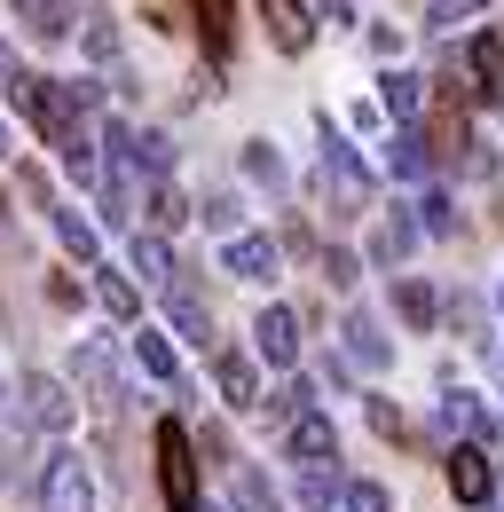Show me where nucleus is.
<instances>
[{"instance_id":"aec40b11","label":"nucleus","mask_w":504,"mask_h":512,"mask_svg":"<svg viewBox=\"0 0 504 512\" xmlns=\"http://www.w3.org/2000/svg\"><path fill=\"white\" fill-rule=\"evenodd\" d=\"M441 426H449V434H465V442H489V434H497V418H489L465 386H449V394H441Z\"/></svg>"},{"instance_id":"f257e3e1","label":"nucleus","mask_w":504,"mask_h":512,"mask_svg":"<svg viewBox=\"0 0 504 512\" xmlns=\"http://www.w3.org/2000/svg\"><path fill=\"white\" fill-rule=\"evenodd\" d=\"M315 197L331 221H363L371 213V166L355 158V142L323 119V174H315Z\"/></svg>"},{"instance_id":"9d476101","label":"nucleus","mask_w":504,"mask_h":512,"mask_svg":"<svg viewBox=\"0 0 504 512\" xmlns=\"http://www.w3.org/2000/svg\"><path fill=\"white\" fill-rule=\"evenodd\" d=\"M284 449H292V465L308 473V465H339V434H331V418L323 410H300L292 426H284Z\"/></svg>"},{"instance_id":"e433bc0d","label":"nucleus","mask_w":504,"mask_h":512,"mask_svg":"<svg viewBox=\"0 0 504 512\" xmlns=\"http://www.w3.org/2000/svg\"><path fill=\"white\" fill-rule=\"evenodd\" d=\"M245 174L260 182V190H284V158H276L268 142H245Z\"/></svg>"},{"instance_id":"20e7f679","label":"nucleus","mask_w":504,"mask_h":512,"mask_svg":"<svg viewBox=\"0 0 504 512\" xmlns=\"http://www.w3.org/2000/svg\"><path fill=\"white\" fill-rule=\"evenodd\" d=\"M158 489H166V512H197V449H189L182 418H158Z\"/></svg>"},{"instance_id":"a878e982","label":"nucleus","mask_w":504,"mask_h":512,"mask_svg":"<svg viewBox=\"0 0 504 512\" xmlns=\"http://www.w3.org/2000/svg\"><path fill=\"white\" fill-rule=\"evenodd\" d=\"M24 449H32V426L0 410V489H16V481H24Z\"/></svg>"},{"instance_id":"c756f323","label":"nucleus","mask_w":504,"mask_h":512,"mask_svg":"<svg viewBox=\"0 0 504 512\" xmlns=\"http://www.w3.org/2000/svg\"><path fill=\"white\" fill-rule=\"evenodd\" d=\"M339 505V465H308L300 473V512H331Z\"/></svg>"},{"instance_id":"c03bdc74","label":"nucleus","mask_w":504,"mask_h":512,"mask_svg":"<svg viewBox=\"0 0 504 512\" xmlns=\"http://www.w3.org/2000/svg\"><path fill=\"white\" fill-rule=\"evenodd\" d=\"M323 16L331 24H355V0H323Z\"/></svg>"},{"instance_id":"f8f14e48","label":"nucleus","mask_w":504,"mask_h":512,"mask_svg":"<svg viewBox=\"0 0 504 512\" xmlns=\"http://www.w3.org/2000/svg\"><path fill=\"white\" fill-rule=\"evenodd\" d=\"M339 339H347V363H355V371H394V339H386V331H378L363 308H347Z\"/></svg>"},{"instance_id":"6e6552de","label":"nucleus","mask_w":504,"mask_h":512,"mask_svg":"<svg viewBox=\"0 0 504 512\" xmlns=\"http://www.w3.org/2000/svg\"><path fill=\"white\" fill-rule=\"evenodd\" d=\"M449 497H457V505H489V497H497V465H489L481 442L449 449Z\"/></svg>"},{"instance_id":"dca6fc26","label":"nucleus","mask_w":504,"mask_h":512,"mask_svg":"<svg viewBox=\"0 0 504 512\" xmlns=\"http://www.w3.org/2000/svg\"><path fill=\"white\" fill-rule=\"evenodd\" d=\"M213 379H221V402H229V410H260V371H252V355H237V347H221V363H213Z\"/></svg>"},{"instance_id":"7ed1b4c3","label":"nucleus","mask_w":504,"mask_h":512,"mask_svg":"<svg viewBox=\"0 0 504 512\" xmlns=\"http://www.w3.org/2000/svg\"><path fill=\"white\" fill-rule=\"evenodd\" d=\"M40 512H95V473L71 442H56L40 457Z\"/></svg>"},{"instance_id":"f704fd0d","label":"nucleus","mask_w":504,"mask_h":512,"mask_svg":"<svg viewBox=\"0 0 504 512\" xmlns=\"http://www.w3.org/2000/svg\"><path fill=\"white\" fill-rule=\"evenodd\" d=\"M79 40H87V56H95V64H111V56H119V24H111L103 8H87V24H79Z\"/></svg>"},{"instance_id":"39448f33","label":"nucleus","mask_w":504,"mask_h":512,"mask_svg":"<svg viewBox=\"0 0 504 512\" xmlns=\"http://www.w3.org/2000/svg\"><path fill=\"white\" fill-rule=\"evenodd\" d=\"M24 426H48V434H63L71 418H79V394H71V379H56V371H24Z\"/></svg>"},{"instance_id":"49530a36","label":"nucleus","mask_w":504,"mask_h":512,"mask_svg":"<svg viewBox=\"0 0 504 512\" xmlns=\"http://www.w3.org/2000/svg\"><path fill=\"white\" fill-rule=\"evenodd\" d=\"M0 410H8V379H0Z\"/></svg>"},{"instance_id":"ddd939ff","label":"nucleus","mask_w":504,"mask_h":512,"mask_svg":"<svg viewBox=\"0 0 504 512\" xmlns=\"http://www.w3.org/2000/svg\"><path fill=\"white\" fill-rule=\"evenodd\" d=\"M221 268H229V276H245V284H268V276H276V237H221Z\"/></svg>"},{"instance_id":"ea45409f","label":"nucleus","mask_w":504,"mask_h":512,"mask_svg":"<svg viewBox=\"0 0 504 512\" xmlns=\"http://www.w3.org/2000/svg\"><path fill=\"white\" fill-rule=\"evenodd\" d=\"M323 276H331V284H339V292H347V284H355V276H363V260H355V253H339V245H331V253H323Z\"/></svg>"},{"instance_id":"b1692460","label":"nucleus","mask_w":504,"mask_h":512,"mask_svg":"<svg viewBox=\"0 0 504 512\" xmlns=\"http://www.w3.org/2000/svg\"><path fill=\"white\" fill-rule=\"evenodd\" d=\"M229 505L237 512H276V481L260 465H229Z\"/></svg>"},{"instance_id":"412c9836","label":"nucleus","mask_w":504,"mask_h":512,"mask_svg":"<svg viewBox=\"0 0 504 512\" xmlns=\"http://www.w3.org/2000/svg\"><path fill=\"white\" fill-rule=\"evenodd\" d=\"M410 245H418V221L394 205V213L371 229V260H378V268H402V260H410Z\"/></svg>"},{"instance_id":"8fccbe9b","label":"nucleus","mask_w":504,"mask_h":512,"mask_svg":"<svg viewBox=\"0 0 504 512\" xmlns=\"http://www.w3.org/2000/svg\"><path fill=\"white\" fill-rule=\"evenodd\" d=\"M497 300H504V284H497Z\"/></svg>"},{"instance_id":"5701e85b","label":"nucleus","mask_w":504,"mask_h":512,"mask_svg":"<svg viewBox=\"0 0 504 512\" xmlns=\"http://www.w3.org/2000/svg\"><path fill=\"white\" fill-rule=\"evenodd\" d=\"M48 229H56V245H63L71 260H87V268H95V253H103V245H95V229H87V221H79V213H71L63 197L48 205Z\"/></svg>"},{"instance_id":"bb28decb","label":"nucleus","mask_w":504,"mask_h":512,"mask_svg":"<svg viewBox=\"0 0 504 512\" xmlns=\"http://www.w3.org/2000/svg\"><path fill=\"white\" fill-rule=\"evenodd\" d=\"M24 16H32V32H40V40H63V32H79V16H87V8H79V0H24Z\"/></svg>"},{"instance_id":"0eeeda50","label":"nucleus","mask_w":504,"mask_h":512,"mask_svg":"<svg viewBox=\"0 0 504 512\" xmlns=\"http://www.w3.org/2000/svg\"><path fill=\"white\" fill-rule=\"evenodd\" d=\"M71 379L87 386V402H95V410H119V402H126V371H119V355H111V347H79V355H71Z\"/></svg>"},{"instance_id":"72a5a7b5","label":"nucleus","mask_w":504,"mask_h":512,"mask_svg":"<svg viewBox=\"0 0 504 512\" xmlns=\"http://www.w3.org/2000/svg\"><path fill=\"white\" fill-rule=\"evenodd\" d=\"M260 402H268V410H276V418H284V426H292V418H300V410H315V386L300 379V371H292V379L276 386V394H260Z\"/></svg>"},{"instance_id":"a211bd4d","label":"nucleus","mask_w":504,"mask_h":512,"mask_svg":"<svg viewBox=\"0 0 504 512\" xmlns=\"http://www.w3.org/2000/svg\"><path fill=\"white\" fill-rule=\"evenodd\" d=\"M134 363H142V371H150L158 386H174V402L189 394V379H182V355H174V339H166V331H142V339H134Z\"/></svg>"},{"instance_id":"a19ab883","label":"nucleus","mask_w":504,"mask_h":512,"mask_svg":"<svg viewBox=\"0 0 504 512\" xmlns=\"http://www.w3.org/2000/svg\"><path fill=\"white\" fill-rule=\"evenodd\" d=\"M16 182H24V197H32V205H40V213H48V205H56V190H48V174H40V166H24V174H16Z\"/></svg>"},{"instance_id":"4468645a","label":"nucleus","mask_w":504,"mask_h":512,"mask_svg":"<svg viewBox=\"0 0 504 512\" xmlns=\"http://www.w3.org/2000/svg\"><path fill=\"white\" fill-rule=\"evenodd\" d=\"M189 16H197L205 56H213V64H229V48H237V0H189Z\"/></svg>"},{"instance_id":"09e8293b","label":"nucleus","mask_w":504,"mask_h":512,"mask_svg":"<svg viewBox=\"0 0 504 512\" xmlns=\"http://www.w3.org/2000/svg\"><path fill=\"white\" fill-rule=\"evenodd\" d=\"M197 512H213V505H197Z\"/></svg>"},{"instance_id":"393cba45","label":"nucleus","mask_w":504,"mask_h":512,"mask_svg":"<svg viewBox=\"0 0 504 512\" xmlns=\"http://www.w3.org/2000/svg\"><path fill=\"white\" fill-rule=\"evenodd\" d=\"M394 316L410 323V331H434V316H441L434 284H418V276H402V284H394Z\"/></svg>"},{"instance_id":"6ab92c4d","label":"nucleus","mask_w":504,"mask_h":512,"mask_svg":"<svg viewBox=\"0 0 504 512\" xmlns=\"http://www.w3.org/2000/svg\"><path fill=\"white\" fill-rule=\"evenodd\" d=\"M126 260H134V276H142V284H158V292L182 276V260H174L166 237H126Z\"/></svg>"},{"instance_id":"cd10ccee","label":"nucleus","mask_w":504,"mask_h":512,"mask_svg":"<svg viewBox=\"0 0 504 512\" xmlns=\"http://www.w3.org/2000/svg\"><path fill=\"white\" fill-rule=\"evenodd\" d=\"M386 166H394L402 182H426V166H434V158H426V134H418V127H402L394 142H386Z\"/></svg>"},{"instance_id":"4c0bfd02","label":"nucleus","mask_w":504,"mask_h":512,"mask_svg":"<svg viewBox=\"0 0 504 512\" xmlns=\"http://www.w3.org/2000/svg\"><path fill=\"white\" fill-rule=\"evenodd\" d=\"M489 0H426V24L434 32H449V24H465V16H481Z\"/></svg>"},{"instance_id":"4be33fe9","label":"nucleus","mask_w":504,"mask_h":512,"mask_svg":"<svg viewBox=\"0 0 504 512\" xmlns=\"http://www.w3.org/2000/svg\"><path fill=\"white\" fill-rule=\"evenodd\" d=\"M378 111H394V119L410 127V119L426 111V87H418V71H386V79H378Z\"/></svg>"},{"instance_id":"2f4dec72","label":"nucleus","mask_w":504,"mask_h":512,"mask_svg":"<svg viewBox=\"0 0 504 512\" xmlns=\"http://www.w3.org/2000/svg\"><path fill=\"white\" fill-rule=\"evenodd\" d=\"M189 213H205V229H221V237H245V205L229 190H213L205 205H189Z\"/></svg>"},{"instance_id":"7c9ffc66","label":"nucleus","mask_w":504,"mask_h":512,"mask_svg":"<svg viewBox=\"0 0 504 512\" xmlns=\"http://www.w3.org/2000/svg\"><path fill=\"white\" fill-rule=\"evenodd\" d=\"M426 237H457V205H449V190H426L418 197V213H410Z\"/></svg>"},{"instance_id":"9b49d317","label":"nucleus","mask_w":504,"mask_h":512,"mask_svg":"<svg viewBox=\"0 0 504 512\" xmlns=\"http://www.w3.org/2000/svg\"><path fill=\"white\" fill-rule=\"evenodd\" d=\"M252 8H260L268 40H276L284 56H308V40H315V16H308V0H252Z\"/></svg>"},{"instance_id":"37998d69","label":"nucleus","mask_w":504,"mask_h":512,"mask_svg":"<svg viewBox=\"0 0 504 512\" xmlns=\"http://www.w3.org/2000/svg\"><path fill=\"white\" fill-rule=\"evenodd\" d=\"M48 308H79V284L71 276H48Z\"/></svg>"},{"instance_id":"58836bf2","label":"nucleus","mask_w":504,"mask_h":512,"mask_svg":"<svg viewBox=\"0 0 504 512\" xmlns=\"http://www.w3.org/2000/svg\"><path fill=\"white\" fill-rule=\"evenodd\" d=\"M339 497H347V512H386V489H378V481H347Z\"/></svg>"},{"instance_id":"2eb2a0df","label":"nucleus","mask_w":504,"mask_h":512,"mask_svg":"<svg viewBox=\"0 0 504 512\" xmlns=\"http://www.w3.org/2000/svg\"><path fill=\"white\" fill-rule=\"evenodd\" d=\"M126 166L158 190V182H174V142H166L158 127H134V134H126Z\"/></svg>"},{"instance_id":"a18cd8bd","label":"nucleus","mask_w":504,"mask_h":512,"mask_svg":"<svg viewBox=\"0 0 504 512\" xmlns=\"http://www.w3.org/2000/svg\"><path fill=\"white\" fill-rule=\"evenodd\" d=\"M0 79H16V48L8 40H0Z\"/></svg>"},{"instance_id":"79ce46f5","label":"nucleus","mask_w":504,"mask_h":512,"mask_svg":"<svg viewBox=\"0 0 504 512\" xmlns=\"http://www.w3.org/2000/svg\"><path fill=\"white\" fill-rule=\"evenodd\" d=\"M189 449H205L213 465H237V457H229V434H221V426H205V434H197V442H189Z\"/></svg>"},{"instance_id":"1a4fd4ad","label":"nucleus","mask_w":504,"mask_h":512,"mask_svg":"<svg viewBox=\"0 0 504 512\" xmlns=\"http://www.w3.org/2000/svg\"><path fill=\"white\" fill-rule=\"evenodd\" d=\"M166 316H174V331H182L189 347H213V339H221V331H213V308H205V292L189 284V268L166 284Z\"/></svg>"},{"instance_id":"f3484780","label":"nucleus","mask_w":504,"mask_h":512,"mask_svg":"<svg viewBox=\"0 0 504 512\" xmlns=\"http://www.w3.org/2000/svg\"><path fill=\"white\" fill-rule=\"evenodd\" d=\"M465 71H473V95H481V103H504V40L497 32H481V40L465 48Z\"/></svg>"},{"instance_id":"c85d7f7f","label":"nucleus","mask_w":504,"mask_h":512,"mask_svg":"<svg viewBox=\"0 0 504 512\" xmlns=\"http://www.w3.org/2000/svg\"><path fill=\"white\" fill-rule=\"evenodd\" d=\"M95 300H103V316H119V323L142 316V292H134L126 276H111V268H95Z\"/></svg>"},{"instance_id":"423d86ee","label":"nucleus","mask_w":504,"mask_h":512,"mask_svg":"<svg viewBox=\"0 0 504 512\" xmlns=\"http://www.w3.org/2000/svg\"><path fill=\"white\" fill-rule=\"evenodd\" d=\"M252 355L276 371H300V316L292 308H260L252 316Z\"/></svg>"},{"instance_id":"f03ea898","label":"nucleus","mask_w":504,"mask_h":512,"mask_svg":"<svg viewBox=\"0 0 504 512\" xmlns=\"http://www.w3.org/2000/svg\"><path fill=\"white\" fill-rule=\"evenodd\" d=\"M8 103L24 111V127L40 134V142H87V127H79V111H71V95H63V79H40V71L16 64V79H8Z\"/></svg>"},{"instance_id":"de8ad7c7","label":"nucleus","mask_w":504,"mask_h":512,"mask_svg":"<svg viewBox=\"0 0 504 512\" xmlns=\"http://www.w3.org/2000/svg\"><path fill=\"white\" fill-rule=\"evenodd\" d=\"M0 150H8V127H0Z\"/></svg>"},{"instance_id":"473e14b6","label":"nucleus","mask_w":504,"mask_h":512,"mask_svg":"<svg viewBox=\"0 0 504 512\" xmlns=\"http://www.w3.org/2000/svg\"><path fill=\"white\" fill-rule=\"evenodd\" d=\"M363 418H371V434L378 442H410V418L386 402V394H363Z\"/></svg>"},{"instance_id":"c9c22d12","label":"nucleus","mask_w":504,"mask_h":512,"mask_svg":"<svg viewBox=\"0 0 504 512\" xmlns=\"http://www.w3.org/2000/svg\"><path fill=\"white\" fill-rule=\"evenodd\" d=\"M150 213H158V229H150V237H166V229H182V221H189V197L174 190V182H158V190H150Z\"/></svg>"}]
</instances>
